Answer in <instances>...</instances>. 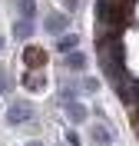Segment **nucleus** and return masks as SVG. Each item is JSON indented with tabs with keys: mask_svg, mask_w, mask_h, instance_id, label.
I'll list each match as a JSON object with an SVG mask.
<instances>
[{
	"mask_svg": "<svg viewBox=\"0 0 139 146\" xmlns=\"http://www.w3.org/2000/svg\"><path fill=\"white\" fill-rule=\"evenodd\" d=\"M20 60H23V66H27L30 73H37V70H43V66H46V50H43V46H37V43H30V46H23Z\"/></svg>",
	"mask_w": 139,
	"mask_h": 146,
	"instance_id": "obj_1",
	"label": "nucleus"
},
{
	"mask_svg": "<svg viewBox=\"0 0 139 146\" xmlns=\"http://www.w3.org/2000/svg\"><path fill=\"white\" fill-rule=\"evenodd\" d=\"M33 119V106H30L27 100H13L7 110V123L10 126H20V123H30Z\"/></svg>",
	"mask_w": 139,
	"mask_h": 146,
	"instance_id": "obj_2",
	"label": "nucleus"
},
{
	"mask_svg": "<svg viewBox=\"0 0 139 146\" xmlns=\"http://www.w3.org/2000/svg\"><path fill=\"white\" fill-rule=\"evenodd\" d=\"M43 30L53 33V36L66 33V30H70V17H66V13H46L43 17Z\"/></svg>",
	"mask_w": 139,
	"mask_h": 146,
	"instance_id": "obj_3",
	"label": "nucleus"
},
{
	"mask_svg": "<svg viewBox=\"0 0 139 146\" xmlns=\"http://www.w3.org/2000/svg\"><path fill=\"white\" fill-rule=\"evenodd\" d=\"M76 46H80V33H70V30H66V33L56 36V50H60V53H73Z\"/></svg>",
	"mask_w": 139,
	"mask_h": 146,
	"instance_id": "obj_4",
	"label": "nucleus"
},
{
	"mask_svg": "<svg viewBox=\"0 0 139 146\" xmlns=\"http://www.w3.org/2000/svg\"><path fill=\"white\" fill-rule=\"evenodd\" d=\"M66 116H70V123H73V126H80V123H86V116H90V113H86V106L80 100H73V103H66Z\"/></svg>",
	"mask_w": 139,
	"mask_h": 146,
	"instance_id": "obj_5",
	"label": "nucleus"
},
{
	"mask_svg": "<svg viewBox=\"0 0 139 146\" xmlns=\"http://www.w3.org/2000/svg\"><path fill=\"white\" fill-rule=\"evenodd\" d=\"M66 70H73V73H83V70H86V53H80V50L66 53Z\"/></svg>",
	"mask_w": 139,
	"mask_h": 146,
	"instance_id": "obj_6",
	"label": "nucleus"
},
{
	"mask_svg": "<svg viewBox=\"0 0 139 146\" xmlns=\"http://www.w3.org/2000/svg\"><path fill=\"white\" fill-rule=\"evenodd\" d=\"M90 136H93V143H96V146H109V143H113V133H109V126H99V123L93 126V133H90Z\"/></svg>",
	"mask_w": 139,
	"mask_h": 146,
	"instance_id": "obj_7",
	"label": "nucleus"
},
{
	"mask_svg": "<svg viewBox=\"0 0 139 146\" xmlns=\"http://www.w3.org/2000/svg\"><path fill=\"white\" fill-rule=\"evenodd\" d=\"M13 36H17V40H27V36H33V20H23V17H20L17 23H13Z\"/></svg>",
	"mask_w": 139,
	"mask_h": 146,
	"instance_id": "obj_8",
	"label": "nucleus"
},
{
	"mask_svg": "<svg viewBox=\"0 0 139 146\" xmlns=\"http://www.w3.org/2000/svg\"><path fill=\"white\" fill-rule=\"evenodd\" d=\"M23 86H27V90H33V93L46 90V86H43V76H40V73H30V70H27V76H23Z\"/></svg>",
	"mask_w": 139,
	"mask_h": 146,
	"instance_id": "obj_9",
	"label": "nucleus"
},
{
	"mask_svg": "<svg viewBox=\"0 0 139 146\" xmlns=\"http://www.w3.org/2000/svg\"><path fill=\"white\" fill-rule=\"evenodd\" d=\"M20 7V17L23 20H33V13H37V0H17Z\"/></svg>",
	"mask_w": 139,
	"mask_h": 146,
	"instance_id": "obj_10",
	"label": "nucleus"
},
{
	"mask_svg": "<svg viewBox=\"0 0 139 146\" xmlns=\"http://www.w3.org/2000/svg\"><path fill=\"white\" fill-rule=\"evenodd\" d=\"M76 93H80V86H76V83H73V86H63V90H60V103H63V106H66V103H73Z\"/></svg>",
	"mask_w": 139,
	"mask_h": 146,
	"instance_id": "obj_11",
	"label": "nucleus"
},
{
	"mask_svg": "<svg viewBox=\"0 0 139 146\" xmlns=\"http://www.w3.org/2000/svg\"><path fill=\"white\" fill-rule=\"evenodd\" d=\"M80 90H83V93H99V80H93V76H86V80L80 83Z\"/></svg>",
	"mask_w": 139,
	"mask_h": 146,
	"instance_id": "obj_12",
	"label": "nucleus"
},
{
	"mask_svg": "<svg viewBox=\"0 0 139 146\" xmlns=\"http://www.w3.org/2000/svg\"><path fill=\"white\" fill-rule=\"evenodd\" d=\"M10 90V76H7V73H3V70H0V96H3V93H7Z\"/></svg>",
	"mask_w": 139,
	"mask_h": 146,
	"instance_id": "obj_13",
	"label": "nucleus"
},
{
	"mask_svg": "<svg viewBox=\"0 0 139 146\" xmlns=\"http://www.w3.org/2000/svg\"><path fill=\"white\" fill-rule=\"evenodd\" d=\"M80 143H83V139L76 136V129H70V133H66V146H80Z\"/></svg>",
	"mask_w": 139,
	"mask_h": 146,
	"instance_id": "obj_14",
	"label": "nucleus"
},
{
	"mask_svg": "<svg viewBox=\"0 0 139 146\" xmlns=\"http://www.w3.org/2000/svg\"><path fill=\"white\" fill-rule=\"evenodd\" d=\"M63 7H66V10H76V7H80V0H63Z\"/></svg>",
	"mask_w": 139,
	"mask_h": 146,
	"instance_id": "obj_15",
	"label": "nucleus"
},
{
	"mask_svg": "<svg viewBox=\"0 0 139 146\" xmlns=\"http://www.w3.org/2000/svg\"><path fill=\"white\" fill-rule=\"evenodd\" d=\"M27 146H43V143H40V139H30V143H27Z\"/></svg>",
	"mask_w": 139,
	"mask_h": 146,
	"instance_id": "obj_16",
	"label": "nucleus"
},
{
	"mask_svg": "<svg viewBox=\"0 0 139 146\" xmlns=\"http://www.w3.org/2000/svg\"><path fill=\"white\" fill-rule=\"evenodd\" d=\"M3 46H7V43H3V36H0V53H3Z\"/></svg>",
	"mask_w": 139,
	"mask_h": 146,
	"instance_id": "obj_17",
	"label": "nucleus"
},
{
	"mask_svg": "<svg viewBox=\"0 0 139 146\" xmlns=\"http://www.w3.org/2000/svg\"><path fill=\"white\" fill-rule=\"evenodd\" d=\"M136 126H139V110H136Z\"/></svg>",
	"mask_w": 139,
	"mask_h": 146,
	"instance_id": "obj_18",
	"label": "nucleus"
}]
</instances>
